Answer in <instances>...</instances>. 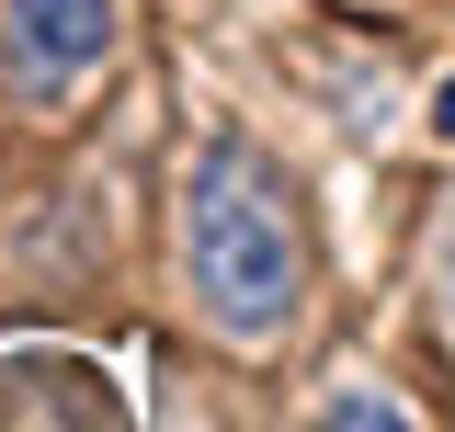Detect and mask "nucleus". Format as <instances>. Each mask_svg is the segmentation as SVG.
<instances>
[{
  "label": "nucleus",
  "instance_id": "1",
  "mask_svg": "<svg viewBox=\"0 0 455 432\" xmlns=\"http://www.w3.org/2000/svg\"><path fill=\"white\" fill-rule=\"evenodd\" d=\"M182 262H194V296H205V319L239 330V341H262V330L296 319V216H284L274 171L251 160L239 137H205L194 148V182H182Z\"/></svg>",
  "mask_w": 455,
  "mask_h": 432
},
{
  "label": "nucleus",
  "instance_id": "2",
  "mask_svg": "<svg viewBox=\"0 0 455 432\" xmlns=\"http://www.w3.org/2000/svg\"><path fill=\"white\" fill-rule=\"evenodd\" d=\"M0 46L23 92H80L114 57V0H0Z\"/></svg>",
  "mask_w": 455,
  "mask_h": 432
},
{
  "label": "nucleus",
  "instance_id": "3",
  "mask_svg": "<svg viewBox=\"0 0 455 432\" xmlns=\"http://www.w3.org/2000/svg\"><path fill=\"white\" fill-rule=\"evenodd\" d=\"M331 432H421L398 398H376V387H331Z\"/></svg>",
  "mask_w": 455,
  "mask_h": 432
}]
</instances>
